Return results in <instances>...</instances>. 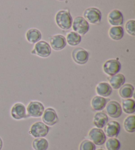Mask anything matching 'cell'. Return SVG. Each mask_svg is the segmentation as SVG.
Listing matches in <instances>:
<instances>
[{"label":"cell","mask_w":135,"mask_h":150,"mask_svg":"<svg viewBox=\"0 0 135 150\" xmlns=\"http://www.w3.org/2000/svg\"><path fill=\"white\" fill-rule=\"evenodd\" d=\"M55 23L59 28L63 30H67L72 27V17L67 10H60L56 13Z\"/></svg>","instance_id":"1"},{"label":"cell","mask_w":135,"mask_h":150,"mask_svg":"<svg viewBox=\"0 0 135 150\" xmlns=\"http://www.w3.org/2000/svg\"><path fill=\"white\" fill-rule=\"evenodd\" d=\"M32 54L37 55L40 57H48L52 53V48L48 42L40 40L35 44L33 50L31 52Z\"/></svg>","instance_id":"2"},{"label":"cell","mask_w":135,"mask_h":150,"mask_svg":"<svg viewBox=\"0 0 135 150\" xmlns=\"http://www.w3.org/2000/svg\"><path fill=\"white\" fill-rule=\"evenodd\" d=\"M50 131V128L44 122H36L31 126L29 130V134L33 137L43 138L48 135Z\"/></svg>","instance_id":"3"},{"label":"cell","mask_w":135,"mask_h":150,"mask_svg":"<svg viewBox=\"0 0 135 150\" xmlns=\"http://www.w3.org/2000/svg\"><path fill=\"white\" fill-rule=\"evenodd\" d=\"M72 30L80 35H85L89 31L90 25L85 18L77 17L74 18L72 23Z\"/></svg>","instance_id":"4"},{"label":"cell","mask_w":135,"mask_h":150,"mask_svg":"<svg viewBox=\"0 0 135 150\" xmlns=\"http://www.w3.org/2000/svg\"><path fill=\"white\" fill-rule=\"evenodd\" d=\"M88 138L97 146H102L106 141V135L103 130L98 128H92L89 131Z\"/></svg>","instance_id":"5"},{"label":"cell","mask_w":135,"mask_h":150,"mask_svg":"<svg viewBox=\"0 0 135 150\" xmlns=\"http://www.w3.org/2000/svg\"><path fill=\"white\" fill-rule=\"evenodd\" d=\"M83 15L88 23L98 24L101 22L102 13L98 8L89 7L84 11Z\"/></svg>","instance_id":"6"},{"label":"cell","mask_w":135,"mask_h":150,"mask_svg":"<svg viewBox=\"0 0 135 150\" xmlns=\"http://www.w3.org/2000/svg\"><path fill=\"white\" fill-rule=\"evenodd\" d=\"M44 111V107L43 104L37 101H32L29 103L26 108V113L28 117H40Z\"/></svg>","instance_id":"7"},{"label":"cell","mask_w":135,"mask_h":150,"mask_svg":"<svg viewBox=\"0 0 135 150\" xmlns=\"http://www.w3.org/2000/svg\"><path fill=\"white\" fill-rule=\"evenodd\" d=\"M121 64L117 59H109L104 63L103 70L104 73L109 76H113L119 73Z\"/></svg>","instance_id":"8"},{"label":"cell","mask_w":135,"mask_h":150,"mask_svg":"<svg viewBox=\"0 0 135 150\" xmlns=\"http://www.w3.org/2000/svg\"><path fill=\"white\" fill-rule=\"evenodd\" d=\"M72 59L79 65H85L88 62L89 53L87 51L81 47H77L72 52Z\"/></svg>","instance_id":"9"},{"label":"cell","mask_w":135,"mask_h":150,"mask_svg":"<svg viewBox=\"0 0 135 150\" xmlns=\"http://www.w3.org/2000/svg\"><path fill=\"white\" fill-rule=\"evenodd\" d=\"M42 116L43 122L47 126H53L59 120L58 116L55 109L51 108L45 109Z\"/></svg>","instance_id":"10"},{"label":"cell","mask_w":135,"mask_h":150,"mask_svg":"<svg viewBox=\"0 0 135 150\" xmlns=\"http://www.w3.org/2000/svg\"><path fill=\"white\" fill-rule=\"evenodd\" d=\"M106 109L108 115L113 119L120 117L122 115V108L119 103L116 101H110L107 103Z\"/></svg>","instance_id":"11"},{"label":"cell","mask_w":135,"mask_h":150,"mask_svg":"<svg viewBox=\"0 0 135 150\" xmlns=\"http://www.w3.org/2000/svg\"><path fill=\"white\" fill-rule=\"evenodd\" d=\"M11 115L13 119L20 120L28 117L26 113V109L22 103H17L12 107L11 110Z\"/></svg>","instance_id":"12"},{"label":"cell","mask_w":135,"mask_h":150,"mask_svg":"<svg viewBox=\"0 0 135 150\" xmlns=\"http://www.w3.org/2000/svg\"><path fill=\"white\" fill-rule=\"evenodd\" d=\"M121 130L120 124L115 120H111L105 126V134L109 138L117 137Z\"/></svg>","instance_id":"13"},{"label":"cell","mask_w":135,"mask_h":150,"mask_svg":"<svg viewBox=\"0 0 135 150\" xmlns=\"http://www.w3.org/2000/svg\"><path fill=\"white\" fill-rule=\"evenodd\" d=\"M107 21L112 26H121L124 23L123 15L119 10L113 9L107 15Z\"/></svg>","instance_id":"14"},{"label":"cell","mask_w":135,"mask_h":150,"mask_svg":"<svg viewBox=\"0 0 135 150\" xmlns=\"http://www.w3.org/2000/svg\"><path fill=\"white\" fill-rule=\"evenodd\" d=\"M66 38L61 34H56L51 37L50 46L51 48L55 51H60L66 47Z\"/></svg>","instance_id":"15"},{"label":"cell","mask_w":135,"mask_h":150,"mask_svg":"<svg viewBox=\"0 0 135 150\" xmlns=\"http://www.w3.org/2000/svg\"><path fill=\"white\" fill-rule=\"evenodd\" d=\"M109 85L115 90L119 89L125 82V77L123 74L117 73L108 78Z\"/></svg>","instance_id":"16"},{"label":"cell","mask_w":135,"mask_h":150,"mask_svg":"<svg viewBox=\"0 0 135 150\" xmlns=\"http://www.w3.org/2000/svg\"><path fill=\"white\" fill-rule=\"evenodd\" d=\"M108 122H109V118L104 112L98 111L94 115L93 123L96 128H103Z\"/></svg>","instance_id":"17"},{"label":"cell","mask_w":135,"mask_h":150,"mask_svg":"<svg viewBox=\"0 0 135 150\" xmlns=\"http://www.w3.org/2000/svg\"><path fill=\"white\" fill-rule=\"evenodd\" d=\"M113 88L109 85V83L102 82L99 83V84L96 86V91L98 95L102 97L106 98L109 97V96L112 94Z\"/></svg>","instance_id":"18"},{"label":"cell","mask_w":135,"mask_h":150,"mask_svg":"<svg viewBox=\"0 0 135 150\" xmlns=\"http://www.w3.org/2000/svg\"><path fill=\"white\" fill-rule=\"evenodd\" d=\"M107 100L104 97L96 96L92 98L91 101V106L94 111H99L103 110L106 108Z\"/></svg>","instance_id":"19"},{"label":"cell","mask_w":135,"mask_h":150,"mask_svg":"<svg viewBox=\"0 0 135 150\" xmlns=\"http://www.w3.org/2000/svg\"><path fill=\"white\" fill-rule=\"evenodd\" d=\"M42 38V33L36 28H30L26 31V39L31 44H36Z\"/></svg>","instance_id":"20"},{"label":"cell","mask_w":135,"mask_h":150,"mask_svg":"<svg viewBox=\"0 0 135 150\" xmlns=\"http://www.w3.org/2000/svg\"><path fill=\"white\" fill-rule=\"evenodd\" d=\"M134 88L132 84H124L119 88V93L121 98L123 99L131 98L134 94Z\"/></svg>","instance_id":"21"},{"label":"cell","mask_w":135,"mask_h":150,"mask_svg":"<svg viewBox=\"0 0 135 150\" xmlns=\"http://www.w3.org/2000/svg\"><path fill=\"white\" fill-rule=\"evenodd\" d=\"M109 36L113 40H120L124 36V29L121 26H112L109 30Z\"/></svg>","instance_id":"22"},{"label":"cell","mask_w":135,"mask_h":150,"mask_svg":"<svg viewBox=\"0 0 135 150\" xmlns=\"http://www.w3.org/2000/svg\"><path fill=\"white\" fill-rule=\"evenodd\" d=\"M65 38L67 43L71 46H76L80 44L82 40V37L80 34L74 31L69 32L67 33Z\"/></svg>","instance_id":"23"},{"label":"cell","mask_w":135,"mask_h":150,"mask_svg":"<svg viewBox=\"0 0 135 150\" xmlns=\"http://www.w3.org/2000/svg\"><path fill=\"white\" fill-rule=\"evenodd\" d=\"M124 112L126 114H133L135 112V101L133 99H125L122 101V107Z\"/></svg>","instance_id":"24"},{"label":"cell","mask_w":135,"mask_h":150,"mask_svg":"<svg viewBox=\"0 0 135 150\" xmlns=\"http://www.w3.org/2000/svg\"><path fill=\"white\" fill-rule=\"evenodd\" d=\"M48 146V140L43 138H36L32 142V147L35 150H47Z\"/></svg>","instance_id":"25"},{"label":"cell","mask_w":135,"mask_h":150,"mask_svg":"<svg viewBox=\"0 0 135 150\" xmlns=\"http://www.w3.org/2000/svg\"><path fill=\"white\" fill-rule=\"evenodd\" d=\"M124 128L129 133L135 132V116L134 115L127 117L124 120Z\"/></svg>","instance_id":"26"},{"label":"cell","mask_w":135,"mask_h":150,"mask_svg":"<svg viewBox=\"0 0 135 150\" xmlns=\"http://www.w3.org/2000/svg\"><path fill=\"white\" fill-rule=\"evenodd\" d=\"M106 142V147L107 150H119L121 142L116 138H109Z\"/></svg>","instance_id":"27"},{"label":"cell","mask_w":135,"mask_h":150,"mask_svg":"<svg viewBox=\"0 0 135 150\" xmlns=\"http://www.w3.org/2000/svg\"><path fill=\"white\" fill-rule=\"evenodd\" d=\"M96 145L90 140H85L80 143L79 150H96Z\"/></svg>","instance_id":"28"},{"label":"cell","mask_w":135,"mask_h":150,"mask_svg":"<svg viewBox=\"0 0 135 150\" xmlns=\"http://www.w3.org/2000/svg\"><path fill=\"white\" fill-rule=\"evenodd\" d=\"M125 30L126 33L131 36H135V21L134 19L129 20L126 23Z\"/></svg>","instance_id":"29"},{"label":"cell","mask_w":135,"mask_h":150,"mask_svg":"<svg viewBox=\"0 0 135 150\" xmlns=\"http://www.w3.org/2000/svg\"><path fill=\"white\" fill-rule=\"evenodd\" d=\"M2 148H3V141L1 137H0V150H1Z\"/></svg>","instance_id":"30"},{"label":"cell","mask_w":135,"mask_h":150,"mask_svg":"<svg viewBox=\"0 0 135 150\" xmlns=\"http://www.w3.org/2000/svg\"><path fill=\"white\" fill-rule=\"evenodd\" d=\"M97 150H104V149H97Z\"/></svg>","instance_id":"31"},{"label":"cell","mask_w":135,"mask_h":150,"mask_svg":"<svg viewBox=\"0 0 135 150\" xmlns=\"http://www.w3.org/2000/svg\"><path fill=\"white\" fill-rule=\"evenodd\" d=\"M58 1H65V0H58Z\"/></svg>","instance_id":"32"}]
</instances>
